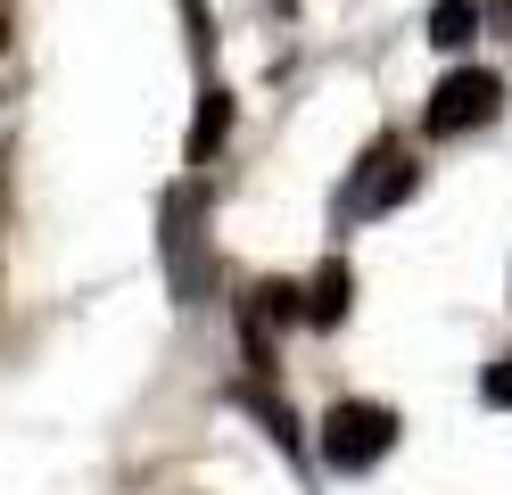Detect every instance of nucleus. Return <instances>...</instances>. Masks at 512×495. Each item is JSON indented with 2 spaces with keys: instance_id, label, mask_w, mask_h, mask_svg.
<instances>
[{
  "instance_id": "obj_2",
  "label": "nucleus",
  "mask_w": 512,
  "mask_h": 495,
  "mask_svg": "<svg viewBox=\"0 0 512 495\" xmlns=\"http://www.w3.org/2000/svg\"><path fill=\"white\" fill-rule=\"evenodd\" d=\"M496 116H504V75H488V66H455V75L430 91L422 132H430V141H463L471 124H496Z\"/></svg>"
},
{
  "instance_id": "obj_9",
  "label": "nucleus",
  "mask_w": 512,
  "mask_h": 495,
  "mask_svg": "<svg viewBox=\"0 0 512 495\" xmlns=\"http://www.w3.org/2000/svg\"><path fill=\"white\" fill-rule=\"evenodd\" d=\"M496 17H512V0H496Z\"/></svg>"
},
{
  "instance_id": "obj_10",
  "label": "nucleus",
  "mask_w": 512,
  "mask_h": 495,
  "mask_svg": "<svg viewBox=\"0 0 512 495\" xmlns=\"http://www.w3.org/2000/svg\"><path fill=\"white\" fill-rule=\"evenodd\" d=\"M0 50H9V25H0Z\"/></svg>"
},
{
  "instance_id": "obj_5",
  "label": "nucleus",
  "mask_w": 512,
  "mask_h": 495,
  "mask_svg": "<svg viewBox=\"0 0 512 495\" xmlns=\"http://www.w3.org/2000/svg\"><path fill=\"white\" fill-rule=\"evenodd\" d=\"M298 297H306V306H298V314L331 330V322H347V297H356V273H347V264L331 256V264H323V273H314V281H306Z\"/></svg>"
},
{
  "instance_id": "obj_1",
  "label": "nucleus",
  "mask_w": 512,
  "mask_h": 495,
  "mask_svg": "<svg viewBox=\"0 0 512 495\" xmlns=\"http://www.w3.org/2000/svg\"><path fill=\"white\" fill-rule=\"evenodd\" d=\"M157 223H166V289H174V306H199L207 297V198H199V182H174Z\"/></svg>"
},
{
  "instance_id": "obj_3",
  "label": "nucleus",
  "mask_w": 512,
  "mask_h": 495,
  "mask_svg": "<svg viewBox=\"0 0 512 495\" xmlns=\"http://www.w3.org/2000/svg\"><path fill=\"white\" fill-rule=\"evenodd\" d=\"M397 429L405 421L389 405H331L323 413V462H331V471H372V462H389Z\"/></svg>"
},
{
  "instance_id": "obj_4",
  "label": "nucleus",
  "mask_w": 512,
  "mask_h": 495,
  "mask_svg": "<svg viewBox=\"0 0 512 495\" xmlns=\"http://www.w3.org/2000/svg\"><path fill=\"white\" fill-rule=\"evenodd\" d=\"M413 182H422V174H413V157H397L389 141H372V149H364V165H356V182H347V198H339V207H347V215H389L397 198H413Z\"/></svg>"
},
{
  "instance_id": "obj_7",
  "label": "nucleus",
  "mask_w": 512,
  "mask_h": 495,
  "mask_svg": "<svg viewBox=\"0 0 512 495\" xmlns=\"http://www.w3.org/2000/svg\"><path fill=\"white\" fill-rule=\"evenodd\" d=\"M223 132H232V91H207V99H199V116H190L182 157H190V165H207V157L223 149Z\"/></svg>"
},
{
  "instance_id": "obj_8",
  "label": "nucleus",
  "mask_w": 512,
  "mask_h": 495,
  "mask_svg": "<svg viewBox=\"0 0 512 495\" xmlns=\"http://www.w3.org/2000/svg\"><path fill=\"white\" fill-rule=\"evenodd\" d=\"M479 396H488L496 413H512V355H504V363H488V380H479Z\"/></svg>"
},
{
  "instance_id": "obj_6",
  "label": "nucleus",
  "mask_w": 512,
  "mask_h": 495,
  "mask_svg": "<svg viewBox=\"0 0 512 495\" xmlns=\"http://www.w3.org/2000/svg\"><path fill=\"white\" fill-rule=\"evenodd\" d=\"M479 25H488L479 0H430V42H438V50H471Z\"/></svg>"
}]
</instances>
